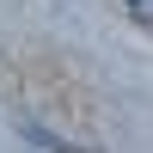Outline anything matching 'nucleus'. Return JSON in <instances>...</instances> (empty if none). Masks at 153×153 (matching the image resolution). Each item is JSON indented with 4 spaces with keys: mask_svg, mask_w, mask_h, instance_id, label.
Listing matches in <instances>:
<instances>
[{
    "mask_svg": "<svg viewBox=\"0 0 153 153\" xmlns=\"http://www.w3.org/2000/svg\"><path fill=\"white\" fill-rule=\"evenodd\" d=\"M19 135L31 147H43V153H92V147H80V141H68V135H49L43 123H19Z\"/></svg>",
    "mask_w": 153,
    "mask_h": 153,
    "instance_id": "1",
    "label": "nucleus"
},
{
    "mask_svg": "<svg viewBox=\"0 0 153 153\" xmlns=\"http://www.w3.org/2000/svg\"><path fill=\"white\" fill-rule=\"evenodd\" d=\"M123 6H129L135 25H147V31H153V0H123Z\"/></svg>",
    "mask_w": 153,
    "mask_h": 153,
    "instance_id": "2",
    "label": "nucleus"
}]
</instances>
